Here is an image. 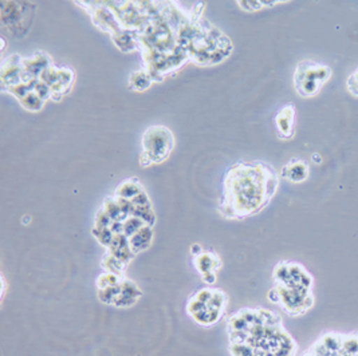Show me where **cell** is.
<instances>
[{
  "label": "cell",
  "instance_id": "obj_4",
  "mask_svg": "<svg viewBox=\"0 0 358 356\" xmlns=\"http://www.w3.org/2000/svg\"><path fill=\"white\" fill-rule=\"evenodd\" d=\"M227 293L219 288H203L187 303V313L201 327L217 323L227 309Z\"/></svg>",
  "mask_w": 358,
  "mask_h": 356
},
{
  "label": "cell",
  "instance_id": "obj_10",
  "mask_svg": "<svg viewBox=\"0 0 358 356\" xmlns=\"http://www.w3.org/2000/svg\"><path fill=\"white\" fill-rule=\"evenodd\" d=\"M310 176L309 163L299 158H294L287 162L280 172V177L292 184L305 182Z\"/></svg>",
  "mask_w": 358,
  "mask_h": 356
},
{
  "label": "cell",
  "instance_id": "obj_1",
  "mask_svg": "<svg viewBox=\"0 0 358 356\" xmlns=\"http://www.w3.org/2000/svg\"><path fill=\"white\" fill-rule=\"evenodd\" d=\"M279 176L261 161L238 162L228 169L217 211L228 220H243L263 211L277 195Z\"/></svg>",
  "mask_w": 358,
  "mask_h": 356
},
{
  "label": "cell",
  "instance_id": "obj_5",
  "mask_svg": "<svg viewBox=\"0 0 358 356\" xmlns=\"http://www.w3.org/2000/svg\"><path fill=\"white\" fill-rule=\"evenodd\" d=\"M175 135L172 130L162 125L148 128L141 137L140 163L147 168L166 161L175 149Z\"/></svg>",
  "mask_w": 358,
  "mask_h": 356
},
{
  "label": "cell",
  "instance_id": "obj_6",
  "mask_svg": "<svg viewBox=\"0 0 358 356\" xmlns=\"http://www.w3.org/2000/svg\"><path fill=\"white\" fill-rule=\"evenodd\" d=\"M330 78L331 68L329 66L313 61H303L295 67L294 89L299 97H315Z\"/></svg>",
  "mask_w": 358,
  "mask_h": 356
},
{
  "label": "cell",
  "instance_id": "obj_7",
  "mask_svg": "<svg viewBox=\"0 0 358 356\" xmlns=\"http://www.w3.org/2000/svg\"><path fill=\"white\" fill-rule=\"evenodd\" d=\"M302 356H358V332H327Z\"/></svg>",
  "mask_w": 358,
  "mask_h": 356
},
{
  "label": "cell",
  "instance_id": "obj_13",
  "mask_svg": "<svg viewBox=\"0 0 358 356\" xmlns=\"http://www.w3.org/2000/svg\"><path fill=\"white\" fill-rule=\"evenodd\" d=\"M346 89L353 96L358 98V68H356L348 78L346 81Z\"/></svg>",
  "mask_w": 358,
  "mask_h": 356
},
{
  "label": "cell",
  "instance_id": "obj_9",
  "mask_svg": "<svg viewBox=\"0 0 358 356\" xmlns=\"http://www.w3.org/2000/svg\"><path fill=\"white\" fill-rule=\"evenodd\" d=\"M275 128L280 140H290L295 134V106L289 103L275 115Z\"/></svg>",
  "mask_w": 358,
  "mask_h": 356
},
{
  "label": "cell",
  "instance_id": "obj_3",
  "mask_svg": "<svg viewBox=\"0 0 358 356\" xmlns=\"http://www.w3.org/2000/svg\"><path fill=\"white\" fill-rule=\"evenodd\" d=\"M274 288L268 299L292 316H302L314 307V279L299 262L282 261L273 272Z\"/></svg>",
  "mask_w": 358,
  "mask_h": 356
},
{
  "label": "cell",
  "instance_id": "obj_2",
  "mask_svg": "<svg viewBox=\"0 0 358 356\" xmlns=\"http://www.w3.org/2000/svg\"><path fill=\"white\" fill-rule=\"evenodd\" d=\"M234 356H295L298 346L280 316L266 308H243L228 322Z\"/></svg>",
  "mask_w": 358,
  "mask_h": 356
},
{
  "label": "cell",
  "instance_id": "obj_11",
  "mask_svg": "<svg viewBox=\"0 0 358 356\" xmlns=\"http://www.w3.org/2000/svg\"><path fill=\"white\" fill-rule=\"evenodd\" d=\"M152 82H153L152 75L144 68V70H137L131 73L129 86L134 91H145L152 84Z\"/></svg>",
  "mask_w": 358,
  "mask_h": 356
},
{
  "label": "cell",
  "instance_id": "obj_8",
  "mask_svg": "<svg viewBox=\"0 0 358 356\" xmlns=\"http://www.w3.org/2000/svg\"><path fill=\"white\" fill-rule=\"evenodd\" d=\"M194 264L206 284L211 285L216 281V274L222 268V261L219 259L217 253L203 251L199 256H195Z\"/></svg>",
  "mask_w": 358,
  "mask_h": 356
},
{
  "label": "cell",
  "instance_id": "obj_12",
  "mask_svg": "<svg viewBox=\"0 0 358 356\" xmlns=\"http://www.w3.org/2000/svg\"><path fill=\"white\" fill-rule=\"evenodd\" d=\"M283 1H238V6L245 10L247 13H255V11H259L262 8H266V7H274L277 4H280Z\"/></svg>",
  "mask_w": 358,
  "mask_h": 356
}]
</instances>
